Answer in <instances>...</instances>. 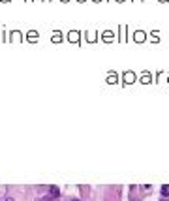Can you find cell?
Segmentation results:
<instances>
[{
	"label": "cell",
	"mask_w": 169,
	"mask_h": 201,
	"mask_svg": "<svg viewBox=\"0 0 169 201\" xmlns=\"http://www.w3.org/2000/svg\"><path fill=\"white\" fill-rule=\"evenodd\" d=\"M6 201H13V199H11V197H8V199H6Z\"/></svg>",
	"instance_id": "3"
},
{
	"label": "cell",
	"mask_w": 169,
	"mask_h": 201,
	"mask_svg": "<svg viewBox=\"0 0 169 201\" xmlns=\"http://www.w3.org/2000/svg\"><path fill=\"white\" fill-rule=\"evenodd\" d=\"M49 190H51V197H58V196H60V190L56 188V186H51Z\"/></svg>",
	"instance_id": "1"
},
{
	"label": "cell",
	"mask_w": 169,
	"mask_h": 201,
	"mask_svg": "<svg viewBox=\"0 0 169 201\" xmlns=\"http://www.w3.org/2000/svg\"><path fill=\"white\" fill-rule=\"evenodd\" d=\"M162 196H164V197H169V184L162 186Z\"/></svg>",
	"instance_id": "2"
},
{
	"label": "cell",
	"mask_w": 169,
	"mask_h": 201,
	"mask_svg": "<svg viewBox=\"0 0 169 201\" xmlns=\"http://www.w3.org/2000/svg\"><path fill=\"white\" fill-rule=\"evenodd\" d=\"M73 201H77V199H73Z\"/></svg>",
	"instance_id": "4"
}]
</instances>
